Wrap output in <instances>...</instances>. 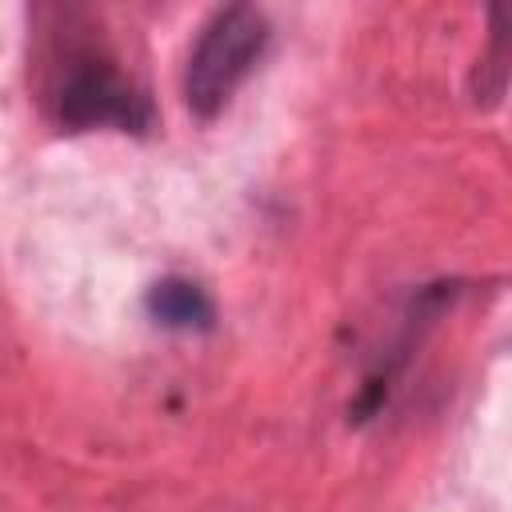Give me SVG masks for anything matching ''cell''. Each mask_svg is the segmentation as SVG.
Masks as SVG:
<instances>
[{"label": "cell", "instance_id": "cell-1", "mask_svg": "<svg viewBox=\"0 0 512 512\" xmlns=\"http://www.w3.org/2000/svg\"><path fill=\"white\" fill-rule=\"evenodd\" d=\"M272 40L268 16L252 4H228L208 16L200 28L188 64H184V104L192 116L212 120L228 108L236 88L252 76Z\"/></svg>", "mask_w": 512, "mask_h": 512}, {"label": "cell", "instance_id": "cell-2", "mask_svg": "<svg viewBox=\"0 0 512 512\" xmlns=\"http://www.w3.org/2000/svg\"><path fill=\"white\" fill-rule=\"evenodd\" d=\"M56 120L72 132L116 128V132H144L152 124L148 96L108 60L96 52L68 56L56 88H52Z\"/></svg>", "mask_w": 512, "mask_h": 512}, {"label": "cell", "instance_id": "cell-3", "mask_svg": "<svg viewBox=\"0 0 512 512\" xmlns=\"http://www.w3.org/2000/svg\"><path fill=\"white\" fill-rule=\"evenodd\" d=\"M144 308H148V316L160 328H172V332H208L216 324L212 296L196 280H188V276L156 280L148 288V296H144Z\"/></svg>", "mask_w": 512, "mask_h": 512}, {"label": "cell", "instance_id": "cell-4", "mask_svg": "<svg viewBox=\"0 0 512 512\" xmlns=\"http://www.w3.org/2000/svg\"><path fill=\"white\" fill-rule=\"evenodd\" d=\"M512 80V8H492L488 12V44L476 56L472 68V100L480 108L500 104Z\"/></svg>", "mask_w": 512, "mask_h": 512}]
</instances>
